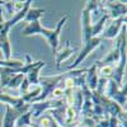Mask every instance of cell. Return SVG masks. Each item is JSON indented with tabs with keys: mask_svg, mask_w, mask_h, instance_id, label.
<instances>
[{
	"mask_svg": "<svg viewBox=\"0 0 127 127\" xmlns=\"http://www.w3.org/2000/svg\"><path fill=\"white\" fill-rule=\"evenodd\" d=\"M4 4H5L4 1H0V5H4Z\"/></svg>",
	"mask_w": 127,
	"mask_h": 127,
	"instance_id": "7c38bea8",
	"label": "cell"
},
{
	"mask_svg": "<svg viewBox=\"0 0 127 127\" xmlns=\"http://www.w3.org/2000/svg\"><path fill=\"white\" fill-rule=\"evenodd\" d=\"M95 69H97V65H93L89 70H88V76H87V83L90 89H95L97 88V83H98V78H97V72H95Z\"/></svg>",
	"mask_w": 127,
	"mask_h": 127,
	"instance_id": "ba28073f",
	"label": "cell"
},
{
	"mask_svg": "<svg viewBox=\"0 0 127 127\" xmlns=\"http://www.w3.org/2000/svg\"><path fill=\"white\" fill-rule=\"evenodd\" d=\"M23 79H24V75L19 74V75L14 76L12 80H10V81L8 83V85H6V87H9V88H18V87L20 85V81H22Z\"/></svg>",
	"mask_w": 127,
	"mask_h": 127,
	"instance_id": "8fae6325",
	"label": "cell"
},
{
	"mask_svg": "<svg viewBox=\"0 0 127 127\" xmlns=\"http://www.w3.org/2000/svg\"><path fill=\"white\" fill-rule=\"evenodd\" d=\"M108 8H111V13L112 17H118V15H123L126 14V5L121 4V3H116V4H105Z\"/></svg>",
	"mask_w": 127,
	"mask_h": 127,
	"instance_id": "30bf717a",
	"label": "cell"
},
{
	"mask_svg": "<svg viewBox=\"0 0 127 127\" xmlns=\"http://www.w3.org/2000/svg\"><path fill=\"white\" fill-rule=\"evenodd\" d=\"M42 66H45V62H42V61H38L36 64L32 62V66L29 69V71L27 72V79H28V83H29V85L31 84H38L39 83V76H38V71Z\"/></svg>",
	"mask_w": 127,
	"mask_h": 127,
	"instance_id": "5b68a950",
	"label": "cell"
},
{
	"mask_svg": "<svg viewBox=\"0 0 127 127\" xmlns=\"http://www.w3.org/2000/svg\"><path fill=\"white\" fill-rule=\"evenodd\" d=\"M23 114L22 111H18L12 108L10 105L6 104V113L4 116V121H3V127H14L17 120Z\"/></svg>",
	"mask_w": 127,
	"mask_h": 127,
	"instance_id": "3957f363",
	"label": "cell"
},
{
	"mask_svg": "<svg viewBox=\"0 0 127 127\" xmlns=\"http://www.w3.org/2000/svg\"><path fill=\"white\" fill-rule=\"evenodd\" d=\"M43 13H45L43 9H28L24 19H26V22L32 23V22H34V20H38Z\"/></svg>",
	"mask_w": 127,
	"mask_h": 127,
	"instance_id": "9c48e42d",
	"label": "cell"
},
{
	"mask_svg": "<svg viewBox=\"0 0 127 127\" xmlns=\"http://www.w3.org/2000/svg\"><path fill=\"white\" fill-rule=\"evenodd\" d=\"M65 48H66V50H61V51H59V52H56V54H55V56H56V64H57V67H60V64L62 62V60H65V59H67L69 56H71V55L74 54V51H75V50L70 48L69 42H66Z\"/></svg>",
	"mask_w": 127,
	"mask_h": 127,
	"instance_id": "52a82bcc",
	"label": "cell"
},
{
	"mask_svg": "<svg viewBox=\"0 0 127 127\" xmlns=\"http://www.w3.org/2000/svg\"><path fill=\"white\" fill-rule=\"evenodd\" d=\"M100 41H102V38H98V37H94V38H90L88 42H85V43H83L84 45V47H83V50H81V52H80V55H79V57L76 59V61L74 62V65H71V66H69V69H74V67H76L79 64L85 59L90 52L95 48V47H98L99 46V43H100Z\"/></svg>",
	"mask_w": 127,
	"mask_h": 127,
	"instance_id": "7a4b0ae2",
	"label": "cell"
},
{
	"mask_svg": "<svg viewBox=\"0 0 127 127\" xmlns=\"http://www.w3.org/2000/svg\"><path fill=\"white\" fill-rule=\"evenodd\" d=\"M67 17H64L61 18V20L57 23L56 28L55 29H47V28H43L41 24H39V20H34V22L29 23L24 29H23V36H32V34H42L45 36L48 41V43L52 48V52L54 55L57 52V47H59V37H60V32H61V28L62 26L65 24Z\"/></svg>",
	"mask_w": 127,
	"mask_h": 127,
	"instance_id": "6da1fadb",
	"label": "cell"
},
{
	"mask_svg": "<svg viewBox=\"0 0 127 127\" xmlns=\"http://www.w3.org/2000/svg\"><path fill=\"white\" fill-rule=\"evenodd\" d=\"M123 17H121L120 19H117L116 22H113L111 26H109V28L107 29L103 33V36H102V38H113L116 34L118 33V31H120V28L122 27V22H123Z\"/></svg>",
	"mask_w": 127,
	"mask_h": 127,
	"instance_id": "8992f818",
	"label": "cell"
},
{
	"mask_svg": "<svg viewBox=\"0 0 127 127\" xmlns=\"http://www.w3.org/2000/svg\"><path fill=\"white\" fill-rule=\"evenodd\" d=\"M108 95L112 98H114L116 100H118L121 105H123L126 103V88L122 89L121 92L117 90V84L113 80L109 81V90H108Z\"/></svg>",
	"mask_w": 127,
	"mask_h": 127,
	"instance_id": "277c9868",
	"label": "cell"
},
{
	"mask_svg": "<svg viewBox=\"0 0 127 127\" xmlns=\"http://www.w3.org/2000/svg\"><path fill=\"white\" fill-rule=\"evenodd\" d=\"M22 127H29V126H22Z\"/></svg>",
	"mask_w": 127,
	"mask_h": 127,
	"instance_id": "4fadbf2b",
	"label": "cell"
}]
</instances>
